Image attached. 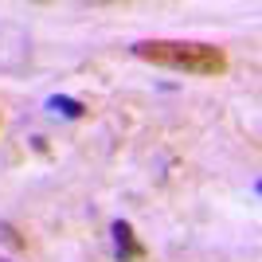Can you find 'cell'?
<instances>
[{"label":"cell","mask_w":262,"mask_h":262,"mask_svg":"<svg viewBox=\"0 0 262 262\" xmlns=\"http://www.w3.org/2000/svg\"><path fill=\"white\" fill-rule=\"evenodd\" d=\"M133 55L141 63L196 78H219L227 71V51L215 43H200V39H141V43H133Z\"/></svg>","instance_id":"1"},{"label":"cell","mask_w":262,"mask_h":262,"mask_svg":"<svg viewBox=\"0 0 262 262\" xmlns=\"http://www.w3.org/2000/svg\"><path fill=\"white\" fill-rule=\"evenodd\" d=\"M110 235H114V254H118V262H145L149 258V251H145V243L137 239L133 223L114 219V223H110Z\"/></svg>","instance_id":"2"},{"label":"cell","mask_w":262,"mask_h":262,"mask_svg":"<svg viewBox=\"0 0 262 262\" xmlns=\"http://www.w3.org/2000/svg\"><path fill=\"white\" fill-rule=\"evenodd\" d=\"M47 106L55 110V114H63V118H86V102H78V98H67V94H51L47 98Z\"/></svg>","instance_id":"3"},{"label":"cell","mask_w":262,"mask_h":262,"mask_svg":"<svg viewBox=\"0 0 262 262\" xmlns=\"http://www.w3.org/2000/svg\"><path fill=\"white\" fill-rule=\"evenodd\" d=\"M0 243H8L12 251H24V247H28V239H24V235L12 227V223H4V219H0Z\"/></svg>","instance_id":"4"},{"label":"cell","mask_w":262,"mask_h":262,"mask_svg":"<svg viewBox=\"0 0 262 262\" xmlns=\"http://www.w3.org/2000/svg\"><path fill=\"white\" fill-rule=\"evenodd\" d=\"M0 262H12V258H0Z\"/></svg>","instance_id":"5"}]
</instances>
